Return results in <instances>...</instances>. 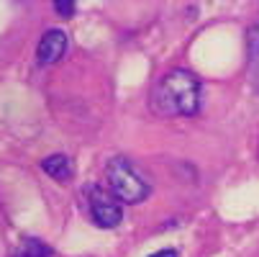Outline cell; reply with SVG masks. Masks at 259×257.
<instances>
[{
	"mask_svg": "<svg viewBox=\"0 0 259 257\" xmlns=\"http://www.w3.org/2000/svg\"><path fill=\"white\" fill-rule=\"evenodd\" d=\"M41 170H44L49 177L62 180V182L75 175V167H72V160H69L67 155H52V157L41 160Z\"/></svg>",
	"mask_w": 259,
	"mask_h": 257,
	"instance_id": "obj_5",
	"label": "cell"
},
{
	"mask_svg": "<svg viewBox=\"0 0 259 257\" xmlns=\"http://www.w3.org/2000/svg\"><path fill=\"white\" fill-rule=\"evenodd\" d=\"M105 188L121 203H141L149 196L152 186L126 157H113L105 165Z\"/></svg>",
	"mask_w": 259,
	"mask_h": 257,
	"instance_id": "obj_2",
	"label": "cell"
},
{
	"mask_svg": "<svg viewBox=\"0 0 259 257\" xmlns=\"http://www.w3.org/2000/svg\"><path fill=\"white\" fill-rule=\"evenodd\" d=\"M152 105L159 116H193L200 105V83L188 69H172L157 83Z\"/></svg>",
	"mask_w": 259,
	"mask_h": 257,
	"instance_id": "obj_1",
	"label": "cell"
},
{
	"mask_svg": "<svg viewBox=\"0 0 259 257\" xmlns=\"http://www.w3.org/2000/svg\"><path fill=\"white\" fill-rule=\"evenodd\" d=\"M54 11L59 13V16H64V18H69V16H75V11H77V6L72 3V0H59V3H54Z\"/></svg>",
	"mask_w": 259,
	"mask_h": 257,
	"instance_id": "obj_8",
	"label": "cell"
},
{
	"mask_svg": "<svg viewBox=\"0 0 259 257\" xmlns=\"http://www.w3.org/2000/svg\"><path fill=\"white\" fill-rule=\"evenodd\" d=\"M88 206H90L93 222H95L100 229H113V227L121 224V218H123V206H121V201L110 193L108 188L93 186V188L88 191Z\"/></svg>",
	"mask_w": 259,
	"mask_h": 257,
	"instance_id": "obj_3",
	"label": "cell"
},
{
	"mask_svg": "<svg viewBox=\"0 0 259 257\" xmlns=\"http://www.w3.org/2000/svg\"><path fill=\"white\" fill-rule=\"evenodd\" d=\"M69 49V39H67V33L62 28H49L44 36H41V42H39V49H36V57H39L41 64H54L59 62Z\"/></svg>",
	"mask_w": 259,
	"mask_h": 257,
	"instance_id": "obj_4",
	"label": "cell"
},
{
	"mask_svg": "<svg viewBox=\"0 0 259 257\" xmlns=\"http://www.w3.org/2000/svg\"><path fill=\"white\" fill-rule=\"evenodd\" d=\"M246 47H249V72H251L254 85L259 88V21L246 33Z\"/></svg>",
	"mask_w": 259,
	"mask_h": 257,
	"instance_id": "obj_6",
	"label": "cell"
},
{
	"mask_svg": "<svg viewBox=\"0 0 259 257\" xmlns=\"http://www.w3.org/2000/svg\"><path fill=\"white\" fill-rule=\"evenodd\" d=\"M13 257H52V247L44 244L41 239L28 237V239H23L18 244V249L13 252Z\"/></svg>",
	"mask_w": 259,
	"mask_h": 257,
	"instance_id": "obj_7",
	"label": "cell"
},
{
	"mask_svg": "<svg viewBox=\"0 0 259 257\" xmlns=\"http://www.w3.org/2000/svg\"><path fill=\"white\" fill-rule=\"evenodd\" d=\"M149 257H177V249H159V252H154Z\"/></svg>",
	"mask_w": 259,
	"mask_h": 257,
	"instance_id": "obj_9",
	"label": "cell"
}]
</instances>
